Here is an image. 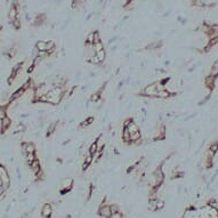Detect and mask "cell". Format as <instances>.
<instances>
[{
  "label": "cell",
  "mask_w": 218,
  "mask_h": 218,
  "mask_svg": "<svg viewBox=\"0 0 218 218\" xmlns=\"http://www.w3.org/2000/svg\"><path fill=\"white\" fill-rule=\"evenodd\" d=\"M156 94H158V89H156V82L148 83L147 86L144 87V89L139 93L141 96L144 97H148V98H156Z\"/></svg>",
  "instance_id": "obj_1"
},
{
  "label": "cell",
  "mask_w": 218,
  "mask_h": 218,
  "mask_svg": "<svg viewBox=\"0 0 218 218\" xmlns=\"http://www.w3.org/2000/svg\"><path fill=\"white\" fill-rule=\"evenodd\" d=\"M0 183H1V186H2L4 191H6L9 187V183H11L8 171H7L6 167L4 165H0Z\"/></svg>",
  "instance_id": "obj_2"
},
{
  "label": "cell",
  "mask_w": 218,
  "mask_h": 218,
  "mask_svg": "<svg viewBox=\"0 0 218 218\" xmlns=\"http://www.w3.org/2000/svg\"><path fill=\"white\" fill-rule=\"evenodd\" d=\"M16 17H18V8H17V2H16V0H14V1L11 2L9 11H8V18H9V22H13Z\"/></svg>",
  "instance_id": "obj_3"
},
{
  "label": "cell",
  "mask_w": 218,
  "mask_h": 218,
  "mask_svg": "<svg viewBox=\"0 0 218 218\" xmlns=\"http://www.w3.org/2000/svg\"><path fill=\"white\" fill-rule=\"evenodd\" d=\"M216 79L217 78H215L212 75H209V74L205 78V85H206V87L208 88L209 92H211V90L215 89V87H216Z\"/></svg>",
  "instance_id": "obj_4"
},
{
  "label": "cell",
  "mask_w": 218,
  "mask_h": 218,
  "mask_svg": "<svg viewBox=\"0 0 218 218\" xmlns=\"http://www.w3.org/2000/svg\"><path fill=\"white\" fill-rule=\"evenodd\" d=\"M22 151L23 154L25 156L26 153H36L37 152V147L33 143H22Z\"/></svg>",
  "instance_id": "obj_5"
},
{
  "label": "cell",
  "mask_w": 218,
  "mask_h": 218,
  "mask_svg": "<svg viewBox=\"0 0 218 218\" xmlns=\"http://www.w3.org/2000/svg\"><path fill=\"white\" fill-rule=\"evenodd\" d=\"M98 214L102 216V217L105 218H111L112 216V210H111V206H107V205H103L99 208V211Z\"/></svg>",
  "instance_id": "obj_6"
},
{
  "label": "cell",
  "mask_w": 218,
  "mask_h": 218,
  "mask_svg": "<svg viewBox=\"0 0 218 218\" xmlns=\"http://www.w3.org/2000/svg\"><path fill=\"white\" fill-rule=\"evenodd\" d=\"M153 176L156 177V182L159 183V184H161L162 182H163V179H165V174H163V169H162V167H158L156 170H154V173H153Z\"/></svg>",
  "instance_id": "obj_7"
},
{
  "label": "cell",
  "mask_w": 218,
  "mask_h": 218,
  "mask_svg": "<svg viewBox=\"0 0 218 218\" xmlns=\"http://www.w3.org/2000/svg\"><path fill=\"white\" fill-rule=\"evenodd\" d=\"M25 89L23 88V87H21V88H18L17 90H15L14 93L11 94V98H9V102H13V101H17L20 97H21L22 95H24L25 94Z\"/></svg>",
  "instance_id": "obj_8"
},
{
  "label": "cell",
  "mask_w": 218,
  "mask_h": 218,
  "mask_svg": "<svg viewBox=\"0 0 218 218\" xmlns=\"http://www.w3.org/2000/svg\"><path fill=\"white\" fill-rule=\"evenodd\" d=\"M122 141L127 145H133L131 144V138H130V133H129L128 128H126V127H124V129H122Z\"/></svg>",
  "instance_id": "obj_9"
},
{
  "label": "cell",
  "mask_w": 218,
  "mask_h": 218,
  "mask_svg": "<svg viewBox=\"0 0 218 218\" xmlns=\"http://www.w3.org/2000/svg\"><path fill=\"white\" fill-rule=\"evenodd\" d=\"M171 96H174V95L170 93L169 90H167V89L160 90V92H158V94H156V98H160V99H168Z\"/></svg>",
  "instance_id": "obj_10"
},
{
  "label": "cell",
  "mask_w": 218,
  "mask_h": 218,
  "mask_svg": "<svg viewBox=\"0 0 218 218\" xmlns=\"http://www.w3.org/2000/svg\"><path fill=\"white\" fill-rule=\"evenodd\" d=\"M53 214V208L50 205H48V203H46L43 207H42V216L46 218H49L50 216H52Z\"/></svg>",
  "instance_id": "obj_11"
},
{
  "label": "cell",
  "mask_w": 218,
  "mask_h": 218,
  "mask_svg": "<svg viewBox=\"0 0 218 218\" xmlns=\"http://www.w3.org/2000/svg\"><path fill=\"white\" fill-rule=\"evenodd\" d=\"M45 21H46V14H38L34 22H33V25L34 26H40L45 23Z\"/></svg>",
  "instance_id": "obj_12"
},
{
  "label": "cell",
  "mask_w": 218,
  "mask_h": 218,
  "mask_svg": "<svg viewBox=\"0 0 218 218\" xmlns=\"http://www.w3.org/2000/svg\"><path fill=\"white\" fill-rule=\"evenodd\" d=\"M11 119L7 115V116H5L4 119H2V134H5L7 130H8V128L11 127Z\"/></svg>",
  "instance_id": "obj_13"
},
{
  "label": "cell",
  "mask_w": 218,
  "mask_h": 218,
  "mask_svg": "<svg viewBox=\"0 0 218 218\" xmlns=\"http://www.w3.org/2000/svg\"><path fill=\"white\" fill-rule=\"evenodd\" d=\"M30 168H31V170L34 173V174L40 173V171H41V166H40L39 160H38V159H36V160L32 162L31 165H30Z\"/></svg>",
  "instance_id": "obj_14"
},
{
  "label": "cell",
  "mask_w": 218,
  "mask_h": 218,
  "mask_svg": "<svg viewBox=\"0 0 218 218\" xmlns=\"http://www.w3.org/2000/svg\"><path fill=\"white\" fill-rule=\"evenodd\" d=\"M57 126H58V121H55V122H52V124L49 125V127L47 128V131H46V136H47V137L52 136L53 134H54V131L56 130Z\"/></svg>",
  "instance_id": "obj_15"
},
{
  "label": "cell",
  "mask_w": 218,
  "mask_h": 218,
  "mask_svg": "<svg viewBox=\"0 0 218 218\" xmlns=\"http://www.w3.org/2000/svg\"><path fill=\"white\" fill-rule=\"evenodd\" d=\"M209 75H212L215 78H218V61L214 63L210 67V71H209Z\"/></svg>",
  "instance_id": "obj_16"
},
{
  "label": "cell",
  "mask_w": 218,
  "mask_h": 218,
  "mask_svg": "<svg viewBox=\"0 0 218 218\" xmlns=\"http://www.w3.org/2000/svg\"><path fill=\"white\" fill-rule=\"evenodd\" d=\"M36 48L39 50V52H46L47 50V41H42V40H39L36 43Z\"/></svg>",
  "instance_id": "obj_17"
},
{
  "label": "cell",
  "mask_w": 218,
  "mask_h": 218,
  "mask_svg": "<svg viewBox=\"0 0 218 218\" xmlns=\"http://www.w3.org/2000/svg\"><path fill=\"white\" fill-rule=\"evenodd\" d=\"M46 52L48 53V55H53L55 53V42L53 40L47 41V50Z\"/></svg>",
  "instance_id": "obj_18"
},
{
  "label": "cell",
  "mask_w": 218,
  "mask_h": 218,
  "mask_svg": "<svg viewBox=\"0 0 218 218\" xmlns=\"http://www.w3.org/2000/svg\"><path fill=\"white\" fill-rule=\"evenodd\" d=\"M101 98H102V94H99L98 92H96V93H93L92 95H90L89 101H90V102H94V103H97V102L101 101Z\"/></svg>",
  "instance_id": "obj_19"
},
{
  "label": "cell",
  "mask_w": 218,
  "mask_h": 218,
  "mask_svg": "<svg viewBox=\"0 0 218 218\" xmlns=\"http://www.w3.org/2000/svg\"><path fill=\"white\" fill-rule=\"evenodd\" d=\"M24 156H25L26 163H28L29 166H30L32 162H33V161H34V160L37 159V156H36V153H26V154H25Z\"/></svg>",
  "instance_id": "obj_20"
},
{
  "label": "cell",
  "mask_w": 218,
  "mask_h": 218,
  "mask_svg": "<svg viewBox=\"0 0 218 218\" xmlns=\"http://www.w3.org/2000/svg\"><path fill=\"white\" fill-rule=\"evenodd\" d=\"M88 153L92 154V156H95V154L97 153V143H96V141L93 142V143L89 145V147H88Z\"/></svg>",
  "instance_id": "obj_21"
},
{
  "label": "cell",
  "mask_w": 218,
  "mask_h": 218,
  "mask_svg": "<svg viewBox=\"0 0 218 218\" xmlns=\"http://www.w3.org/2000/svg\"><path fill=\"white\" fill-rule=\"evenodd\" d=\"M128 130H129L130 134H134L136 131H139V127H138V125L136 124L135 121H133L130 125L128 126Z\"/></svg>",
  "instance_id": "obj_22"
},
{
  "label": "cell",
  "mask_w": 218,
  "mask_h": 218,
  "mask_svg": "<svg viewBox=\"0 0 218 218\" xmlns=\"http://www.w3.org/2000/svg\"><path fill=\"white\" fill-rule=\"evenodd\" d=\"M11 24L13 25V28H14L15 30H20V29H21V26H22V23H21L20 17H16L14 21L11 22Z\"/></svg>",
  "instance_id": "obj_23"
},
{
  "label": "cell",
  "mask_w": 218,
  "mask_h": 218,
  "mask_svg": "<svg viewBox=\"0 0 218 218\" xmlns=\"http://www.w3.org/2000/svg\"><path fill=\"white\" fill-rule=\"evenodd\" d=\"M96 54V56H97V58L99 60V62L103 63L104 61H105V58H106V52H105V49H103V50H101V52L98 53H95Z\"/></svg>",
  "instance_id": "obj_24"
},
{
  "label": "cell",
  "mask_w": 218,
  "mask_h": 218,
  "mask_svg": "<svg viewBox=\"0 0 218 218\" xmlns=\"http://www.w3.org/2000/svg\"><path fill=\"white\" fill-rule=\"evenodd\" d=\"M130 138H131V144H133L134 142H136V141L143 138V137H142V134H141V130H139V131H136L134 134H130Z\"/></svg>",
  "instance_id": "obj_25"
},
{
  "label": "cell",
  "mask_w": 218,
  "mask_h": 218,
  "mask_svg": "<svg viewBox=\"0 0 218 218\" xmlns=\"http://www.w3.org/2000/svg\"><path fill=\"white\" fill-rule=\"evenodd\" d=\"M206 45H208L209 47H214V46H216V45H218V37H214V38H208V42L206 43Z\"/></svg>",
  "instance_id": "obj_26"
},
{
  "label": "cell",
  "mask_w": 218,
  "mask_h": 218,
  "mask_svg": "<svg viewBox=\"0 0 218 218\" xmlns=\"http://www.w3.org/2000/svg\"><path fill=\"white\" fill-rule=\"evenodd\" d=\"M82 1L81 0H72V2H71V8L72 9H78V8H80L81 6H82Z\"/></svg>",
  "instance_id": "obj_27"
},
{
  "label": "cell",
  "mask_w": 218,
  "mask_h": 218,
  "mask_svg": "<svg viewBox=\"0 0 218 218\" xmlns=\"http://www.w3.org/2000/svg\"><path fill=\"white\" fill-rule=\"evenodd\" d=\"M208 150L211 151V152H214L215 154H217L218 153V142H214V143H211L210 145L208 146Z\"/></svg>",
  "instance_id": "obj_28"
},
{
  "label": "cell",
  "mask_w": 218,
  "mask_h": 218,
  "mask_svg": "<svg viewBox=\"0 0 218 218\" xmlns=\"http://www.w3.org/2000/svg\"><path fill=\"white\" fill-rule=\"evenodd\" d=\"M93 49H94V53H98L101 52V50H103L104 49V45L103 42H98V43H95L93 46Z\"/></svg>",
  "instance_id": "obj_29"
},
{
  "label": "cell",
  "mask_w": 218,
  "mask_h": 218,
  "mask_svg": "<svg viewBox=\"0 0 218 218\" xmlns=\"http://www.w3.org/2000/svg\"><path fill=\"white\" fill-rule=\"evenodd\" d=\"M7 116V105H0V119Z\"/></svg>",
  "instance_id": "obj_30"
},
{
  "label": "cell",
  "mask_w": 218,
  "mask_h": 218,
  "mask_svg": "<svg viewBox=\"0 0 218 218\" xmlns=\"http://www.w3.org/2000/svg\"><path fill=\"white\" fill-rule=\"evenodd\" d=\"M102 40H101V33H99V31L98 30H95L94 31V45L95 43H98V42H101Z\"/></svg>",
  "instance_id": "obj_31"
},
{
  "label": "cell",
  "mask_w": 218,
  "mask_h": 218,
  "mask_svg": "<svg viewBox=\"0 0 218 218\" xmlns=\"http://www.w3.org/2000/svg\"><path fill=\"white\" fill-rule=\"evenodd\" d=\"M94 160V156H92V154H89V153H87L86 156H85V160H83V162H86L87 165H92V162H93Z\"/></svg>",
  "instance_id": "obj_32"
},
{
  "label": "cell",
  "mask_w": 218,
  "mask_h": 218,
  "mask_svg": "<svg viewBox=\"0 0 218 218\" xmlns=\"http://www.w3.org/2000/svg\"><path fill=\"white\" fill-rule=\"evenodd\" d=\"M133 121H134V118H128V119H126L125 121H124V127L128 128V126L130 125Z\"/></svg>",
  "instance_id": "obj_33"
},
{
  "label": "cell",
  "mask_w": 218,
  "mask_h": 218,
  "mask_svg": "<svg viewBox=\"0 0 218 218\" xmlns=\"http://www.w3.org/2000/svg\"><path fill=\"white\" fill-rule=\"evenodd\" d=\"M79 126H80V128H82V129H86V128H88V127H89L90 125H89V124H88V121H87V120L85 119L83 121H81V122H80V125H79Z\"/></svg>",
  "instance_id": "obj_34"
},
{
  "label": "cell",
  "mask_w": 218,
  "mask_h": 218,
  "mask_svg": "<svg viewBox=\"0 0 218 218\" xmlns=\"http://www.w3.org/2000/svg\"><path fill=\"white\" fill-rule=\"evenodd\" d=\"M163 206H165L163 201H161V200H158L156 201V209H161V208H163Z\"/></svg>",
  "instance_id": "obj_35"
},
{
  "label": "cell",
  "mask_w": 218,
  "mask_h": 218,
  "mask_svg": "<svg viewBox=\"0 0 218 218\" xmlns=\"http://www.w3.org/2000/svg\"><path fill=\"white\" fill-rule=\"evenodd\" d=\"M111 218H122V215L120 214V211H118V212H113L112 216H111Z\"/></svg>",
  "instance_id": "obj_36"
},
{
  "label": "cell",
  "mask_w": 218,
  "mask_h": 218,
  "mask_svg": "<svg viewBox=\"0 0 218 218\" xmlns=\"http://www.w3.org/2000/svg\"><path fill=\"white\" fill-rule=\"evenodd\" d=\"M111 210H112V214H113V212H118V211H119V207H118L116 205H112V206H111Z\"/></svg>",
  "instance_id": "obj_37"
},
{
  "label": "cell",
  "mask_w": 218,
  "mask_h": 218,
  "mask_svg": "<svg viewBox=\"0 0 218 218\" xmlns=\"http://www.w3.org/2000/svg\"><path fill=\"white\" fill-rule=\"evenodd\" d=\"M86 120L88 121L89 125H92V124L94 122V116H88V118H86Z\"/></svg>",
  "instance_id": "obj_38"
},
{
  "label": "cell",
  "mask_w": 218,
  "mask_h": 218,
  "mask_svg": "<svg viewBox=\"0 0 218 218\" xmlns=\"http://www.w3.org/2000/svg\"><path fill=\"white\" fill-rule=\"evenodd\" d=\"M88 167H89V165H87L86 162H82V166H81V169H82L83 171H85V170H87V168H88Z\"/></svg>",
  "instance_id": "obj_39"
},
{
  "label": "cell",
  "mask_w": 218,
  "mask_h": 218,
  "mask_svg": "<svg viewBox=\"0 0 218 218\" xmlns=\"http://www.w3.org/2000/svg\"><path fill=\"white\" fill-rule=\"evenodd\" d=\"M116 40H118V38H116V37L112 38V39H110V40H109V45H112V43H113L114 41H116Z\"/></svg>",
  "instance_id": "obj_40"
},
{
  "label": "cell",
  "mask_w": 218,
  "mask_h": 218,
  "mask_svg": "<svg viewBox=\"0 0 218 218\" xmlns=\"http://www.w3.org/2000/svg\"><path fill=\"white\" fill-rule=\"evenodd\" d=\"M0 134H2V119H0Z\"/></svg>",
  "instance_id": "obj_41"
},
{
  "label": "cell",
  "mask_w": 218,
  "mask_h": 218,
  "mask_svg": "<svg viewBox=\"0 0 218 218\" xmlns=\"http://www.w3.org/2000/svg\"><path fill=\"white\" fill-rule=\"evenodd\" d=\"M93 15H94V13H90V14H89V15L87 16V18H86V20H90V18L93 17Z\"/></svg>",
  "instance_id": "obj_42"
},
{
  "label": "cell",
  "mask_w": 218,
  "mask_h": 218,
  "mask_svg": "<svg viewBox=\"0 0 218 218\" xmlns=\"http://www.w3.org/2000/svg\"><path fill=\"white\" fill-rule=\"evenodd\" d=\"M134 1H136V0H127L126 2H134Z\"/></svg>",
  "instance_id": "obj_43"
},
{
  "label": "cell",
  "mask_w": 218,
  "mask_h": 218,
  "mask_svg": "<svg viewBox=\"0 0 218 218\" xmlns=\"http://www.w3.org/2000/svg\"><path fill=\"white\" fill-rule=\"evenodd\" d=\"M195 1H197V0H192V4H193V2H195Z\"/></svg>",
  "instance_id": "obj_44"
}]
</instances>
